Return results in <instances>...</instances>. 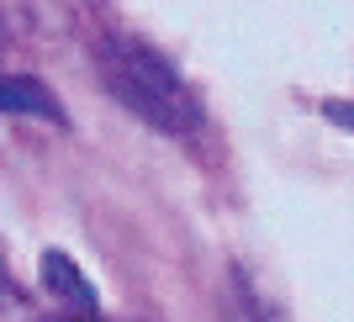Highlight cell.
Listing matches in <instances>:
<instances>
[{"instance_id":"6","label":"cell","mask_w":354,"mask_h":322,"mask_svg":"<svg viewBox=\"0 0 354 322\" xmlns=\"http://www.w3.org/2000/svg\"><path fill=\"white\" fill-rule=\"evenodd\" d=\"M16 296H21V291H16L11 264H6V249H0V312H6V307H16Z\"/></svg>"},{"instance_id":"1","label":"cell","mask_w":354,"mask_h":322,"mask_svg":"<svg viewBox=\"0 0 354 322\" xmlns=\"http://www.w3.org/2000/svg\"><path fill=\"white\" fill-rule=\"evenodd\" d=\"M95 64L111 79V95H117L133 117H143L153 132L164 138H191L201 127V106H196L191 85L180 79V69L164 53H153L138 37H122V32H106L95 37Z\"/></svg>"},{"instance_id":"7","label":"cell","mask_w":354,"mask_h":322,"mask_svg":"<svg viewBox=\"0 0 354 322\" xmlns=\"http://www.w3.org/2000/svg\"><path fill=\"white\" fill-rule=\"evenodd\" d=\"M323 111H328V117H333V122H344V127L354 132V106H344V101H328Z\"/></svg>"},{"instance_id":"2","label":"cell","mask_w":354,"mask_h":322,"mask_svg":"<svg viewBox=\"0 0 354 322\" xmlns=\"http://www.w3.org/2000/svg\"><path fill=\"white\" fill-rule=\"evenodd\" d=\"M0 111H6V117H37V122H53V127L69 122L64 101L37 74H0Z\"/></svg>"},{"instance_id":"3","label":"cell","mask_w":354,"mask_h":322,"mask_svg":"<svg viewBox=\"0 0 354 322\" xmlns=\"http://www.w3.org/2000/svg\"><path fill=\"white\" fill-rule=\"evenodd\" d=\"M37 275L53 296H59L64 312H101L95 307V291H90V280L80 275V264L69 259L64 249H43V264H37Z\"/></svg>"},{"instance_id":"5","label":"cell","mask_w":354,"mask_h":322,"mask_svg":"<svg viewBox=\"0 0 354 322\" xmlns=\"http://www.w3.org/2000/svg\"><path fill=\"white\" fill-rule=\"evenodd\" d=\"M32 11H37V0H0V27L16 37V32L32 27Z\"/></svg>"},{"instance_id":"4","label":"cell","mask_w":354,"mask_h":322,"mask_svg":"<svg viewBox=\"0 0 354 322\" xmlns=\"http://www.w3.org/2000/svg\"><path fill=\"white\" fill-rule=\"evenodd\" d=\"M222 317H227V322H286L281 312H275V301H270L243 269H227V285H222Z\"/></svg>"},{"instance_id":"8","label":"cell","mask_w":354,"mask_h":322,"mask_svg":"<svg viewBox=\"0 0 354 322\" xmlns=\"http://www.w3.org/2000/svg\"><path fill=\"white\" fill-rule=\"evenodd\" d=\"M43 322H101V312H59V317H43Z\"/></svg>"}]
</instances>
